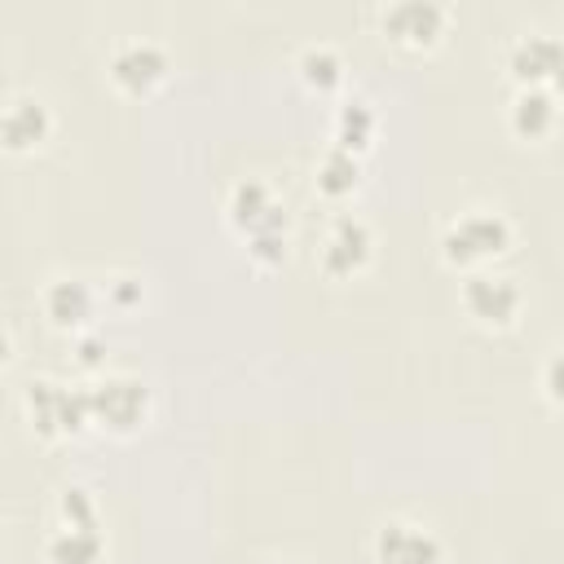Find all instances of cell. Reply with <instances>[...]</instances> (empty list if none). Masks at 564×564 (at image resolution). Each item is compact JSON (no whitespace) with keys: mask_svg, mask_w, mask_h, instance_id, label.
Here are the masks:
<instances>
[{"mask_svg":"<svg viewBox=\"0 0 564 564\" xmlns=\"http://www.w3.org/2000/svg\"><path fill=\"white\" fill-rule=\"evenodd\" d=\"M84 397H88V423H101L110 432H132L150 414V383L123 370L93 375L84 383Z\"/></svg>","mask_w":564,"mask_h":564,"instance_id":"obj_3","label":"cell"},{"mask_svg":"<svg viewBox=\"0 0 564 564\" xmlns=\"http://www.w3.org/2000/svg\"><path fill=\"white\" fill-rule=\"evenodd\" d=\"M48 137H53V106H48L40 93L22 88V93H13V97L0 106V145H4L9 154H31V150H40Z\"/></svg>","mask_w":564,"mask_h":564,"instance_id":"obj_10","label":"cell"},{"mask_svg":"<svg viewBox=\"0 0 564 564\" xmlns=\"http://www.w3.org/2000/svg\"><path fill=\"white\" fill-rule=\"evenodd\" d=\"M9 357H13V335L9 326H0V366H9Z\"/></svg>","mask_w":564,"mask_h":564,"instance_id":"obj_20","label":"cell"},{"mask_svg":"<svg viewBox=\"0 0 564 564\" xmlns=\"http://www.w3.org/2000/svg\"><path fill=\"white\" fill-rule=\"evenodd\" d=\"M22 410L26 423L40 436H75L88 423V397L84 383H62V379H31L22 388Z\"/></svg>","mask_w":564,"mask_h":564,"instance_id":"obj_4","label":"cell"},{"mask_svg":"<svg viewBox=\"0 0 564 564\" xmlns=\"http://www.w3.org/2000/svg\"><path fill=\"white\" fill-rule=\"evenodd\" d=\"M295 70H300V79H304L308 88H317V93H335V88H344V79H348V62H344L339 44H330V40H308V44H300Z\"/></svg>","mask_w":564,"mask_h":564,"instance_id":"obj_16","label":"cell"},{"mask_svg":"<svg viewBox=\"0 0 564 564\" xmlns=\"http://www.w3.org/2000/svg\"><path fill=\"white\" fill-rule=\"evenodd\" d=\"M449 22V9L436 0H392L379 9V31L405 48H432Z\"/></svg>","mask_w":564,"mask_h":564,"instance_id":"obj_9","label":"cell"},{"mask_svg":"<svg viewBox=\"0 0 564 564\" xmlns=\"http://www.w3.org/2000/svg\"><path fill=\"white\" fill-rule=\"evenodd\" d=\"M167 75H172V57H167V48H163L159 40H150V35H128V40H119V44L110 48V79H115L123 93L145 97V93H154L159 84H167Z\"/></svg>","mask_w":564,"mask_h":564,"instance_id":"obj_6","label":"cell"},{"mask_svg":"<svg viewBox=\"0 0 564 564\" xmlns=\"http://www.w3.org/2000/svg\"><path fill=\"white\" fill-rule=\"evenodd\" d=\"M40 304H44V313H48V322H53L57 330L84 335V330H93V322H97L101 295H97V286H93L88 278H79V273H57V278H48Z\"/></svg>","mask_w":564,"mask_h":564,"instance_id":"obj_11","label":"cell"},{"mask_svg":"<svg viewBox=\"0 0 564 564\" xmlns=\"http://www.w3.org/2000/svg\"><path fill=\"white\" fill-rule=\"evenodd\" d=\"M313 181H317V189H322L330 203H344V198L361 185V159L348 154V150H339V145H326L322 159L313 163Z\"/></svg>","mask_w":564,"mask_h":564,"instance_id":"obj_17","label":"cell"},{"mask_svg":"<svg viewBox=\"0 0 564 564\" xmlns=\"http://www.w3.org/2000/svg\"><path fill=\"white\" fill-rule=\"evenodd\" d=\"M225 220L234 225V234L242 238L247 256L260 269H273L286 260V203L273 194L269 181H260V176L234 181V189L225 198Z\"/></svg>","mask_w":564,"mask_h":564,"instance_id":"obj_1","label":"cell"},{"mask_svg":"<svg viewBox=\"0 0 564 564\" xmlns=\"http://www.w3.org/2000/svg\"><path fill=\"white\" fill-rule=\"evenodd\" d=\"M141 291H145V282H141L137 273H115L110 282H101V286H97V295H101V300H110L115 308H132V304L141 300Z\"/></svg>","mask_w":564,"mask_h":564,"instance_id":"obj_19","label":"cell"},{"mask_svg":"<svg viewBox=\"0 0 564 564\" xmlns=\"http://www.w3.org/2000/svg\"><path fill=\"white\" fill-rule=\"evenodd\" d=\"M507 123L516 137L524 141H542L555 132L560 123V106H555V93L551 84H529V88H516L511 106H507Z\"/></svg>","mask_w":564,"mask_h":564,"instance_id":"obj_13","label":"cell"},{"mask_svg":"<svg viewBox=\"0 0 564 564\" xmlns=\"http://www.w3.org/2000/svg\"><path fill=\"white\" fill-rule=\"evenodd\" d=\"M101 524H48L44 533V560L48 564H101Z\"/></svg>","mask_w":564,"mask_h":564,"instance_id":"obj_14","label":"cell"},{"mask_svg":"<svg viewBox=\"0 0 564 564\" xmlns=\"http://www.w3.org/2000/svg\"><path fill=\"white\" fill-rule=\"evenodd\" d=\"M507 70L516 75V84L520 88H529V84H551V75H555V66H560V40L551 35V31H516L511 40H507Z\"/></svg>","mask_w":564,"mask_h":564,"instance_id":"obj_12","label":"cell"},{"mask_svg":"<svg viewBox=\"0 0 564 564\" xmlns=\"http://www.w3.org/2000/svg\"><path fill=\"white\" fill-rule=\"evenodd\" d=\"M511 238H516V229H511V220L498 207H463L445 225L441 251H445L449 264L471 273V269H489L498 256H507Z\"/></svg>","mask_w":564,"mask_h":564,"instance_id":"obj_2","label":"cell"},{"mask_svg":"<svg viewBox=\"0 0 564 564\" xmlns=\"http://www.w3.org/2000/svg\"><path fill=\"white\" fill-rule=\"evenodd\" d=\"M375 256V229L361 212L352 207H339L326 229H322V242H317V269L326 278H352L370 264Z\"/></svg>","mask_w":564,"mask_h":564,"instance_id":"obj_5","label":"cell"},{"mask_svg":"<svg viewBox=\"0 0 564 564\" xmlns=\"http://www.w3.org/2000/svg\"><path fill=\"white\" fill-rule=\"evenodd\" d=\"M53 520L57 524H101L97 520V494L88 485H62L53 498Z\"/></svg>","mask_w":564,"mask_h":564,"instance_id":"obj_18","label":"cell"},{"mask_svg":"<svg viewBox=\"0 0 564 564\" xmlns=\"http://www.w3.org/2000/svg\"><path fill=\"white\" fill-rule=\"evenodd\" d=\"M330 132H335V141L330 145H339V150H348V154H366L370 150V141H375V132H379V110L366 101V97H339V106H335V119H330Z\"/></svg>","mask_w":564,"mask_h":564,"instance_id":"obj_15","label":"cell"},{"mask_svg":"<svg viewBox=\"0 0 564 564\" xmlns=\"http://www.w3.org/2000/svg\"><path fill=\"white\" fill-rule=\"evenodd\" d=\"M463 308L480 322V326H511L524 308V291L511 273H494V269H471L463 278Z\"/></svg>","mask_w":564,"mask_h":564,"instance_id":"obj_7","label":"cell"},{"mask_svg":"<svg viewBox=\"0 0 564 564\" xmlns=\"http://www.w3.org/2000/svg\"><path fill=\"white\" fill-rule=\"evenodd\" d=\"M370 546H375V560L379 564H445V542L427 524L405 520V516L383 520L375 529Z\"/></svg>","mask_w":564,"mask_h":564,"instance_id":"obj_8","label":"cell"}]
</instances>
